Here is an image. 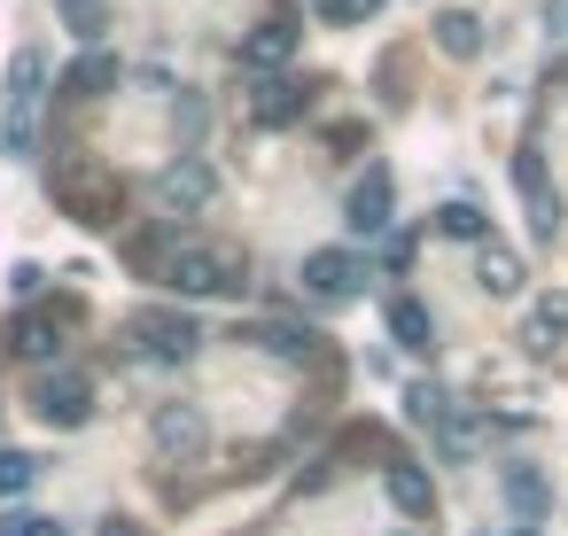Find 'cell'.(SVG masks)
Segmentation results:
<instances>
[{
  "mask_svg": "<svg viewBox=\"0 0 568 536\" xmlns=\"http://www.w3.org/2000/svg\"><path fill=\"white\" fill-rule=\"evenodd\" d=\"M560 342H568V288H545V296H529V311H521V350L552 358Z\"/></svg>",
  "mask_w": 568,
  "mask_h": 536,
  "instance_id": "10",
  "label": "cell"
},
{
  "mask_svg": "<svg viewBox=\"0 0 568 536\" xmlns=\"http://www.w3.org/2000/svg\"><path fill=\"white\" fill-rule=\"evenodd\" d=\"M304 288H312L320 303H351V296L366 288V265H358L351 249H312V257H304Z\"/></svg>",
  "mask_w": 568,
  "mask_h": 536,
  "instance_id": "8",
  "label": "cell"
},
{
  "mask_svg": "<svg viewBox=\"0 0 568 536\" xmlns=\"http://www.w3.org/2000/svg\"><path fill=\"white\" fill-rule=\"evenodd\" d=\"M40 102H48V55H40V48H17L9 86H0V156H32V141H40Z\"/></svg>",
  "mask_w": 568,
  "mask_h": 536,
  "instance_id": "1",
  "label": "cell"
},
{
  "mask_svg": "<svg viewBox=\"0 0 568 536\" xmlns=\"http://www.w3.org/2000/svg\"><path fill=\"white\" fill-rule=\"evenodd\" d=\"M514 195H521V210H529V234L552 241V234H560V187H552V172H545L537 148H514Z\"/></svg>",
  "mask_w": 568,
  "mask_h": 536,
  "instance_id": "5",
  "label": "cell"
},
{
  "mask_svg": "<svg viewBox=\"0 0 568 536\" xmlns=\"http://www.w3.org/2000/svg\"><path fill=\"white\" fill-rule=\"evenodd\" d=\"M389 342H397V350H413V358H420V350H436V319H428V303H420V296H389Z\"/></svg>",
  "mask_w": 568,
  "mask_h": 536,
  "instance_id": "14",
  "label": "cell"
},
{
  "mask_svg": "<svg viewBox=\"0 0 568 536\" xmlns=\"http://www.w3.org/2000/svg\"><path fill=\"white\" fill-rule=\"evenodd\" d=\"M304 102H312V86H296V79H265V86L250 94V117H257V125H296Z\"/></svg>",
  "mask_w": 568,
  "mask_h": 536,
  "instance_id": "12",
  "label": "cell"
},
{
  "mask_svg": "<svg viewBox=\"0 0 568 536\" xmlns=\"http://www.w3.org/2000/svg\"><path fill=\"white\" fill-rule=\"evenodd\" d=\"M55 203L79 218V226H118L125 218V187L110 172H63L55 179Z\"/></svg>",
  "mask_w": 568,
  "mask_h": 536,
  "instance_id": "4",
  "label": "cell"
},
{
  "mask_svg": "<svg viewBox=\"0 0 568 536\" xmlns=\"http://www.w3.org/2000/svg\"><path fill=\"white\" fill-rule=\"evenodd\" d=\"M382 482H389V505H397L405 520H436V482H428L413 458H389V466H382Z\"/></svg>",
  "mask_w": 568,
  "mask_h": 536,
  "instance_id": "11",
  "label": "cell"
},
{
  "mask_svg": "<svg viewBox=\"0 0 568 536\" xmlns=\"http://www.w3.org/2000/svg\"><path fill=\"white\" fill-rule=\"evenodd\" d=\"M211 195H219V172L203 156H180V164L156 172V203L164 210H211Z\"/></svg>",
  "mask_w": 568,
  "mask_h": 536,
  "instance_id": "7",
  "label": "cell"
},
{
  "mask_svg": "<svg viewBox=\"0 0 568 536\" xmlns=\"http://www.w3.org/2000/svg\"><path fill=\"white\" fill-rule=\"evenodd\" d=\"M506 505L521 513V528H537V513H545V474H537V466H506Z\"/></svg>",
  "mask_w": 568,
  "mask_h": 536,
  "instance_id": "20",
  "label": "cell"
},
{
  "mask_svg": "<svg viewBox=\"0 0 568 536\" xmlns=\"http://www.w3.org/2000/svg\"><path fill=\"white\" fill-rule=\"evenodd\" d=\"M436 234H452V241H475V249H483V210H475V203H444V210H436Z\"/></svg>",
  "mask_w": 568,
  "mask_h": 536,
  "instance_id": "23",
  "label": "cell"
},
{
  "mask_svg": "<svg viewBox=\"0 0 568 536\" xmlns=\"http://www.w3.org/2000/svg\"><path fill=\"white\" fill-rule=\"evenodd\" d=\"M149 435H156L164 458H195V451L211 443V420H203V404H156Z\"/></svg>",
  "mask_w": 568,
  "mask_h": 536,
  "instance_id": "9",
  "label": "cell"
},
{
  "mask_svg": "<svg viewBox=\"0 0 568 536\" xmlns=\"http://www.w3.org/2000/svg\"><path fill=\"white\" fill-rule=\"evenodd\" d=\"M180 296H242V280H250V257L234 249V241H180L164 265H156Z\"/></svg>",
  "mask_w": 568,
  "mask_h": 536,
  "instance_id": "2",
  "label": "cell"
},
{
  "mask_svg": "<svg viewBox=\"0 0 568 536\" xmlns=\"http://www.w3.org/2000/svg\"><path fill=\"white\" fill-rule=\"evenodd\" d=\"M55 17H63L79 40H102V32H110V0H55Z\"/></svg>",
  "mask_w": 568,
  "mask_h": 536,
  "instance_id": "21",
  "label": "cell"
},
{
  "mask_svg": "<svg viewBox=\"0 0 568 536\" xmlns=\"http://www.w3.org/2000/svg\"><path fill=\"white\" fill-rule=\"evenodd\" d=\"M110 86H118V63H110V55H79L71 79H63L71 102H94V94H110Z\"/></svg>",
  "mask_w": 568,
  "mask_h": 536,
  "instance_id": "19",
  "label": "cell"
},
{
  "mask_svg": "<svg viewBox=\"0 0 568 536\" xmlns=\"http://www.w3.org/2000/svg\"><path fill=\"white\" fill-rule=\"evenodd\" d=\"M0 536H71V528L48 520V513H9V520H0Z\"/></svg>",
  "mask_w": 568,
  "mask_h": 536,
  "instance_id": "26",
  "label": "cell"
},
{
  "mask_svg": "<svg viewBox=\"0 0 568 536\" xmlns=\"http://www.w3.org/2000/svg\"><path fill=\"white\" fill-rule=\"evenodd\" d=\"M405 420L444 427V389H436V381H413V389H405Z\"/></svg>",
  "mask_w": 568,
  "mask_h": 536,
  "instance_id": "25",
  "label": "cell"
},
{
  "mask_svg": "<svg viewBox=\"0 0 568 536\" xmlns=\"http://www.w3.org/2000/svg\"><path fill=\"white\" fill-rule=\"evenodd\" d=\"M343 218H351V234H382V226H389V172H366V179L351 187Z\"/></svg>",
  "mask_w": 568,
  "mask_h": 536,
  "instance_id": "13",
  "label": "cell"
},
{
  "mask_svg": "<svg viewBox=\"0 0 568 536\" xmlns=\"http://www.w3.org/2000/svg\"><path fill=\"white\" fill-rule=\"evenodd\" d=\"M32 412H40L48 427H87V420H94V381L63 365V373H48V381L32 389Z\"/></svg>",
  "mask_w": 568,
  "mask_h": 536,
  "instance_id": "6",
  "label": "cell"
},
{
  "mask_svg": "<svg viewBox=\"0 0 568 536\" xmlns=\"http://www.w3.org/2000/svg\"><path fill=\"white\" fill-rule=\"evenodd\" d=\"M125 334H133V350H141V358H156V365H187V358L203 350V327H195L187 311H156V303H149V311H133V327H125Z\"/></svg>",
  "mask_w": 568,
  "mask_h": 536,
  "instance_id": "3",
  "label": "cell"
},
{
  "mask_svg": "<svg viewBox=\"0 0 568 536\" xmlns=\"http://www.w3.org/2000/svg\"><path fill=\"white\" fill-rule=\"evenodd\" d=\"M250 342H257V350H273V358H304V350H312V334H304V327H281V319L250 327Z\"/></svg>",
  "mask_w": 568,
  "mask_h": 536,
  "instance_id": "22",
  "label": "cell"
},
{
  "mask_svg": "<svg viewBox=\"0 0 568 536\" xmlns=\"http://www.w3.org/2000/svg\"><path fill=\"white\" fill-rule=\"evenodd\" d=\"M296 55V32L281 24V17H265V24H250V40H242V63L250 71H281Z\"/></svg>",
  "mask_w": 568,
  "mask_h": 536,
  "instance_id": "15",
  "label": "cell"
},
{
  "mask_svg": "<svg viewBox=\"0 0 568 536\" xmlns=\"http://www.w3.org/2000/svg\"><path fill=\"white\" fill-rule=\"evenodd\" d=\"M9 350H17V358H32V365H48V358L63 350V327H55L48 311H24V319L9 327Z\"/></svg>",
  "mask_w": 568,
  "mask_h": 536,
  "instance_id": "17",
  "label": "cell"
},
{
  "mask_svg": "<svg viewBox=\"0 0 568 536\" xmlns=\"http://www.w3.org/2000/svg\"><path fill=\"white\" fill-rule=\"evenodd\" d=\"M436 48L459 55V63L483 55V17H475V9H436Z\"/></svg>",
  "mask_w": 568,
  "mask_h": 536,
  "instance_id": "18",
  "label": "cell"
},
{
  "mask_svg": "<svg viewBox=\"0 0 568 536\" xmlns=\"http://www.w3.org/2000/svg\"><path fill=\"white\" fill-rule=\"evenodd\" d=\"M102 536H149L141 520H102Z\"/></svg>",
  "mask_w": 568,
  "mask_h": 536,
  "instance_id": "28",
  "label": "cell"
},
{
  "mask_svg": "<svg viewBox=\"0 0 568 536\" xmlns=\"http://www.w3.org/2000/svg\"><path fill=\"white\" fill-rule=\"evenodd\" d=\"M40 482V458L32 451H0V497H24Z\"/></svg>",
  "mask_w": 568,
  "mask_h": 536,
  "instance_id": "24",
  "label": "cell"
},
{
  "mask_svg": "<svg viewBox=\"0 0 568 536\" xmlns=\"http://www.w3.org/2000/svg\"><path fill=\"white\" fill-rule=\"evenodd\" d=\"M374 9H382V0H320V17H327V24H366Z\"/></svg>",
  "mask_w": 568,
  "mask_h": 536,
  "instance_id": "27",
  "label": "cell"
},
{
  "mask_svg": "<svg viewBox=\"0 0 568 536\" xmlns=\"http://www.w3.org/2000/svg\"><path fill=\"white\" fill-rule=\"evenodd\" d=\"M475 280H483V296H521L529 272H521V257H514L506 241H483V249H475Z\"/></svg>",
  "mask_w": 568,
  "mask_h": 536,
  "instance_id": "16",
  "label": "cell"
}]
</instances>
